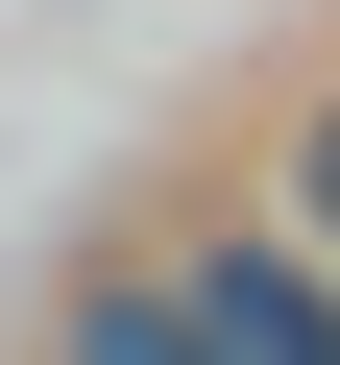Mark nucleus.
Returning a JSON list of instances; mask_svg holds the SVG:
<instances>
[{
    "instance_id": "nucleus-3",
    "label": "nucleus",
    "mask_w": 340,
    "mask_h": 365,
    "mask_svg": "<svg viewBox=\"0 0 340 365\" xmlns=\"http://www.w3.org/2000/svg\"><path fill=\"white\" fill-rule=\"evenodd\" d=\"M243 195H267L292 244H340V73H292V98H267V146H243Z\"/></svg>"
},
{
    "instance_id": "nucleus-1",
    "label": "nucleus",
    "mask_w": 340,
    "mask_h": 365,
    "mask_svg": "<svg viewBox=\"0 0 340 365\" xmlns=\"http://www.w3.org/2000/svg\"><path fill=\"white\" fill-rule=\"evenodd\" d=\"M170 268H195V317H219V365H340V244H292L267 195H243V220H195Z\"/></svg>"
},
{
    "instance_id": "nucleus-2",
    "label": "nucleus",
    "mask_w": 340,
    "mask_h": 365,
    "mask_svg": "<svg viewBox=\"0 0 340 365\" xmlns=\"http://www.w3.org/2000/svg\"><path fill=\"white\" fill-rule=\"evenodd\" d=\"M49 365H219V317H195V268H170V244H122V268L49 292Z\"/></svg>"
}]
</instances>
